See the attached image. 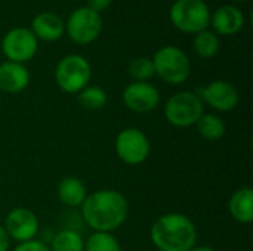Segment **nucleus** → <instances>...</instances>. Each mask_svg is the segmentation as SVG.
Here are the masks:
<instances>
[{"label":"nucleus","mask_w":253,"mask_h":251,"mask_svg":"<svg viewBox=\"0 0 253 251\" xmlns=\"http://www.w3.org/2000/svg\"><path fill=\"white\" fill-rule=\"evenodd\" d=\"M129 75L133 78V81H150L156 75L153 59L147 56L133 59L129 64Z\"/></svg>","instance_id":"obj_23"},{"label":"nucleus","mask_w":253,"mask_h":251,"mask_svg":"<svg viewBox=\"0 0 253 251\" xmlns=\"http://www.w3.org/2000/svg\"><path fill=\"white\" fill-rule=\"evenodd\" d=\"M196 127L199 135L209 142L219 141L227 130L225 121L218 114H212V112H205L196 123Z\"/></svg>","instance_id":"obj_18"},{"label":"nucleus","mask_w":253,"mask_h":251,"mask_svg":"<svg viewBox=\"0 0 253 251\" xmlns=\"http://www.w3.org/2000/svg\"><path fill=\"white\" fill-rule=\"evenodd\" d=\"M199 98L203 104L209 105L215 111L230 112L233 111L240 101V95L237 87L225 80L211 81L208 86H203L197 92Z\"/></svg>","instance_id":"obj_11"},{"label":"nucleus","mask_w":253,"mask_h":251,"mask_svg":"<svg viewBox=\"0 0 253 251\" xmlns=\"http://www.w3.org/2000/svg\"><path fill=\"white\" fill-rule=\"evenodd\" d=\"M163 114L169 124L185 129L196 126L199 118L205 114V104L197 93L182 90L166 101Z\"/></svg>","instance_id":"obj_6"},{"label":"nucleus","mask_w":253,"mask_h":251,"mask_svg":"<svg viewBox=\"0 0 253 251\" xmlns=\"http://www.w3.org/2000/svg\"><path fill=\"white\" fill-rule=\"evenodd\" d=\"M49 249L50 251H83L84 240L74 229H62L53 235Z\"/></svg>","instance_id":"obj_20"},{"label":"nucleus","mask_w":253,"mask_h":251,"mask_svg":"<svg viewBox=\"0 0 253 251\" xmlns=\"http://www.w3.org/2000/svg\"><path fill=\"white\" fill-rule=\"evenodd\" d=\"M3 228L10 240L21 244L36 240L40 225L37 215L33 210L27 207H15L6 215Z\"/></svg>","instance_id":"obj_10"},{"label":"nucleus","mask_w":253,"mask_h":251,"mask_svg":"<svg viewBox=\"0 0 253 251\" xmlns=\"http://www.w3.org/2000/svg\"><path fill=\"white\" fill-rule=\"evenodd\" d=\"M190 251H216V250H213L212 247H208V246H196L193 250H190Z\"/></svg>","instance_id":"obj_27"},{"label":"nucleus","mask_w":253,"mask_h":251,"mask_svg":"<svg viewBox=\"0 0 253 251\" xmlns=\"http://www.w3.org/2000/svg\"><path fill=\"white\" fill-rule=\"evenodd\" d=\"M39 50V40L27 27H13L1 38V52L7 61L25 64Z\"/></svg>","instance_id":"obj_9"},{"label":"nucleus","mask_w":253,"mask_h":251,"mask_svg":"<svg viewBox=\"0 0 253 251\" xmlns=\"http://www.w3.org/2000/svg\"><path fill=\"white\" fill-rule=\"evenodd\" d=\"M122 99L127 109L138 114H147L159 107L160 92L150 81H132L123 89Z\"/></svg>","instance_id":"obj_12"},{"label":"nucleus","mask_w":253,"mask_h":251,"mask_svg":"<svg viewBox=\"0 0 253 251\" xmlns=\"http://www.w3.org/2000/svg\"><path fill=\"white\" fill-rule=\"evenodd\" d=\"M116 154L127 166H139L150 157L151 143L147 135L135 127H126L116 138Z\"/></svg>","instance_id":"obj_8"},{"label":"nucleus","mask_w":253,"mask_h":251,"mask_svg":"<svg viewBox=\"0 0 253 251\" xmlns=\"http://www.w3.org/2000/svg\"><path fill=\"white\" fill-rule=\"evenodd\" d=\"M83 251H122V247L111 232H93L84 241Z\"/></svg>","instance_id":"obj_22"},{"label":"nucleus","mask_w":253,"mask_h":251,"mask_svg":"<svg viewBox=\"0 0 253 251\" xmlns=\"http://www.w3.org/2000/svg\"><path fill=\"white\" fill-rule=\"evenodd\" d=\"M102 25L101 13L87 6H80L68 15L65 21V33L73 43L87 46L101 36Z\"/></svg>","instance_id":"obj_7"},{"label":"nucleus","mask_w":253,"mask_h":251,"mask_svg":"<svg viewBox=\"0 0 253 251\" xmlns=\"http://www.w3.org/2000/svg\"><path fill=\"white\" fill-rule=\"evenodd\" d=\"M172 25L184 34H197L208 30L211 9L205 0H175L169 9Z\"/></svg>","instance_id":"obj_4"},{"label":"nucleus","mask_w":253,"mask_h":251,"mask_svg":"<svg viewBox=\"0 0 253 251\" xmlns=\"http://www.w3.org/2000/svg\"><path fill=\"white\" fill-rule=\"evenodd\" d=\"M150 238L159 251H190L197 246V228L185 215L166 213L153 223Z\"/></svg>","instance_id":"obj_2"},{"label":"nucleus","mask_w":253,"mask_h":251,"mask_svg":"<svg viewBox=\"0 0 253 251\" xmlns=\"http://www.w3.org/2000/svg\"><path fill=\"white\" fill-rule=\"evenodd\" d=\"M219 46H221L219 37L211 30H203L197 34H194L193 49L203 59L215 58L219 52Z\"/></svg>","instance_id":"obj_19"},{"label":"nucleus","mask_w":253,"mask_h":251,"mask_svg":"<svg viewBox=\"0 0 253 251\" xmlns=\"http://www.w3.org/2000/svg\"><path fill=\"white\" fill-rule=\"evenodd\" d=\"M233 1H237V3H245V1H249V0H233Z\"/></svg>","instance_id":"obj_28"},{"label":"nucleus","mask_w":253,"mask_h":251,"mask_svg":"<svg viewBox=\"0 0 253 251\" xmlns=\"http://www.w3.org/2000/svg\"><path fill=\"white\" fill-rule=\"evenodd\" d=\"M77 101H79L80 107L87 111H99L107 105L108 96L102 87L89 84L82 92L77 93Z\"/></svg>","instance_id":"obj_21"},{"label":"nucleus","mask_w":253,"mask_h":251,"mask_svg":"<svg viewBox=\"0 0 253 251\" xmlns=\"http://www.w3.org/2000/svg\"><path fill=\"white\" fill-rule=\"evenodd\" d=\"M13 251H50V249L39 240H31V241L18 244Z\"/></svg>","instance_id":"obj_24"},{"label":"nucleus","mask_w":253,"mask_h":251,"mask_svg":"<svg viewBox=\"0 0 253 251\" xmlns=\"http://www.w3.org/2000/svg\"><path fill=\"white\" fill-rule=\"evenodd\" d=\"M33 34L39 41H56L65 33V21L55 12H40L31 21Z\"/></svg>","instance_id":"obj_14"},{"label":"nucleus","mask_w":253,"mask_h":251,"mask_svg":"<svg viewBox=\"0 0 253 251\" xmlns=\"http://www.w3.org/2000/svg\"><path fill=\"white\" fill-rule=\"evenodd\" d=\"M151 59L156 75L170 86L185 83L191 74V61L178 46H163Z\"/></svg>","instance_id":"obj_3"},{"label":"nucleus","mask_w":253,"mask_h":251,"mask_svg":"<svg viewBox=\"0 0 253 251\" xmlns=\"http://www.w3.org/2000/svg\"><path fill=\"white\" fill-rule=\"evenodd\" d=\"M228 210L231 217L243 225H249L253 220V191L251 186L239 188L233 192L228 201Z\"/></svg>","instance_id":"obj_16"},{"label":"nucleus","mask_w":253,"mask_h":251,"mask_svg":"<svg viewBox=\"0 0 253 251\" xmlns=\"http://www.w3.org/2000/svg\"><path fill=\"white\" fill-rule=\"evenodd\" d=\"M10 247V238L6 234L3 225H0V251H9Z\"/></svg>","instance_id":"obj_26"},{"label":"nucleus","mask_w":253,"mask_h":251,"mask_svg":"<svg viewBox=\"0 0 253 251\" xmlns=\"http://www.w3.org/2000/svg\"><path fill=\"white\" fill-rule=\"evenodd\" d=\"M82 216L93 232H114L129 216V204L116 189H99L87 194L82 204Z\"/></svg>","instance_id":"obj_1"},{"label":"nucleus","mask_w":253,"mask_h":251,"mask_svg":"<svg viewBox=\"0 0 253 251\" xmlns=\"http://www.w3.org/2000/svg\"><path fill=\"white\" fill-rule=\"evenodd\" d=\"M213 33L219 36H236L246 25L245 12L236 4H222L211 13V24Z\"/></svg>","instance_id":"obj_13"},{"label":"nucleus","mask_w":253,"mask_h":251,"mask_svg":"<svg viewBox=\"0 0 253 251\" xmlns=\"http://www.w3.org/2000/svg\"><path fill=\"white\" fill-rule=\"evenodd\" d=\"M92 78V67L89 61L77 53L65 55L59 59L55 67V81L56 86L70 95H77L86 86H89Z\"/></svg>","instance_id":"obj_5"},{"label":"nucleus","mask_w":253,"mask_h":251,"mask_svg":"<svg viewBox=\"0 0 253 251\" xmlns=\"http://www.w3.org/2000/svg\"><path fill=\"white\" fill-rule=\"evenodd\" d=\"M113 0H87V7L101 13L104 10H107L111 6Z\"/></svg>","instance_id":"obj_25"},{"label":"nucleus","mask_w":253,"mask_h":251,"mask_svg":"<svg viewBox=\"0 0 253 251\" xmlns=\"http://www.w3.org/2000/svg\"><path fill=\"white\" fill-rule=\"evenodd\" d=\"M56 195L64 206L76 209L82 207V204L84 203L87 197V189L82 179L76 176H67L61 179V182L58 183Z\"/></svg>","instance_id":"obj_17"},{"label":"nucleus","mask_w":253,"mask_h":251,"mask_svg":"<svg viewBox=\"0 0 253 251\" xmlns=\"http://www.w3.org/2000/svg\"><path fill=\"white\" fill-rule=\"evenodd\" d=\"M30 71L24 64L4 61L0 64V90L9 95L24 92L30 84Z\"/></svg>","instance_id":"obj_15"}]
</instances>
